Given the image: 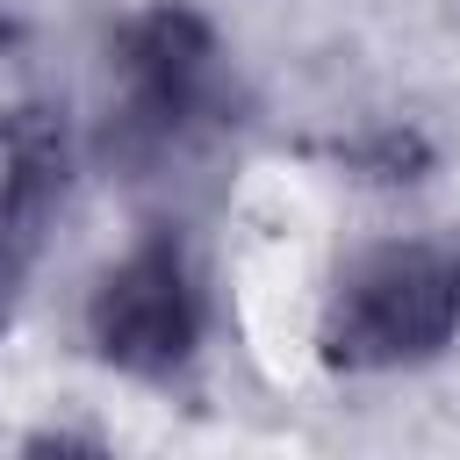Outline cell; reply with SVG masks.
<instances>
[{
	"label": "cell",
	"instance_id": "cell-2",
	"mask_svg": "<svg viewBox=\"0 0 460 460\" xmlns=\"http://www.w3.org/2000/svg\"><path fill=\"white\" fill-rule=\"evenodd\" d=\"M460 338V244L388 237L359 252L323 302L316 352L331 374H402Z\"/></svg>",
	"mask_w": 460,
	"mask_h": 460
},
{
	"label": "cell",
	"instance_id": "cell-1",
	"mask_svg": "<svg viewBox=\"0 0 460 460\" xmlns=\"http://www.w3.org/2000/svg\"><path fill=\"white\" fill-rule=\"evenodd\" d=\"M115 79H122L115 151L144 172L187 165L201 144H216L230 129V108H237L230 58L187 0H151L144 14L122 22Z\"/></svg>",
	"mask_w": 460,
	"mask_h": 460
},
{
	"label": "cell",
	"instance_id": "cell-3",
	"mask_svg": "<svg viewBox=\"0 0 460 460\" xmlns=\"http://www.w3.org/2000/svg\"><path fill=\"white\" fill-rule=\"evenodd\" d=\"M201 338H208V295H201V273H194V259L172 230L122 252L86 295L93 359L144 381V388L187 381L194 359H201Z\"/></svg>",
	"mask_w": 460,
	"mask_h": 460
},
{
	"label": "cell",
	"instance_id": "cell-4",
	"mask_svg": "<svg viewBox=\"0 0 460 460\" xmlns=\"http://www.w3.org/2000/svg\"><path fill=\"white\" fill-rule=\"evenodd\" d=\"M29 237H36V230L0 208V323H7V309H14V288H22V266H29Z\"/></svg>",
	"mask_w": 460,
	"mask_h": 460
}]
</instances>
